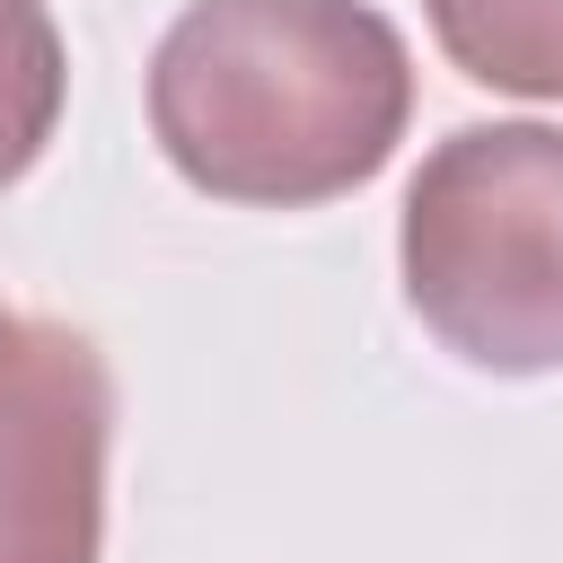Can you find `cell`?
Instances as JSON below:
<instances>
[{"label":"cell","instance_id":"4","mask_svg":"<svg viewBox=\"0 0 563 563\" xmlns=\"http://www.w3.org/2000/svg\"><path fill=\"white\" fill-rule=\"evenodd\" d=\"M440 53L501 97L563 106V0H422Z\"/></svg>","mask_w":563,"mask_h":563},{"label":"cell","instance_id":"2","mask_svg":"<svg viewBox=\"0 0 563 563\" xmlns=\"http://www.w3.org/2000/svg\"><path fill=\"white\" fill-rule=\"evenodd\" d=\"M405 308L493 378L563 369V132L457 123L405 185Z\"/></svg>","mask_w":563,"mask_h":563},{"label":"cell","instance_id":"1","mask_svg":"<svg viewBox=\"0 0 563 563\" xmlns=\"http://www.w3.org/2000/svg\"><path fill=\"white\" fill-rule=\"evenodd\" d=\"M413 123V53L369 0H194L150 53L167 167L246 211L369 185Z\"/></svg>","mask_w":563,"mask_h":563},{"label":"cell","instance_id":"3","mask_svg":"<svg viewBox=\"0 0 563 563\" xmlns=\"http://www.w3.org/2000/svg\"><path fill=\"white\" fill-rule=\"evenodd\" d=\"M106 352L62 317H0V563L106 554Z\"/></svg>","mask_w":563,"mask_h":563},{"label":"cell","instance_id":"5","mask_svg":"<svg viewBox=\"0 0 563 563\" xmlns=\"http://www.w3.org/2000/svg\"><path fill=\"white\" fill-rule=\"evenodd\" d=\"M70 97V53L44 0H0V194L44 158Z\"/></svg>","mask_w":563,"mask_h":563}]
</instances>
